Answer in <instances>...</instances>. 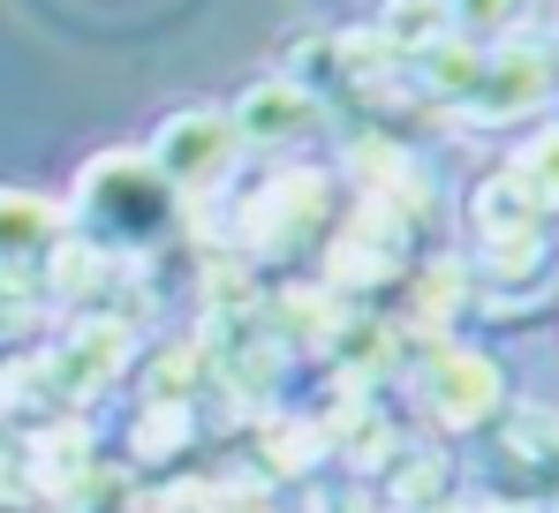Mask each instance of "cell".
<instances>
[{"label":"cell","mask_w":559,"mask_h":513,"mask_svg":"<svg viewBox=\"0 0 559 513\" xmlns=\"http://www.w3.org/2000/svg\"><path fill=\"white\" fill-rule=\"evenodd\" d=\"M61 235H69V212L53 196L0 181V279H31L46 256L61 250Z\"/></svg>","instance_id":"8992f818"},{"label":"cell","mask_w":559,"mask_h":513,"mask_svg":"<svg viewBox=\"0 0 559 513\" xmlns=\"http://www.w3.org/2000/svg\"><path fill=\"white\" fill-rule=\"evenodd\" d=\"M552 53L545 46H530V38H499V46H484L476 53V76L468 91L454 98V114L476 121V129H514V121H537L545 106H552Z\"/></svg>","instance_id":"3957f363"},{"label":"cell","mask_w":559,"mask_h":513,"mask_svg":"<svg viewBox=\"0 0 559 513\" xmlns=\"http://www.w3.org/2000/svg\"><path fill=\"white\" fill-rule=\"evenodd\" d=\"M522 15H530V0H447V31H454L462 46L522 38Z\"/></svg>","instance_id":"30bf717a"},{"label":"cell","mask_w":559,"mask_h":513,"mask_svg":"<svg viewBox=\"0 0 559 513\" xmlns=\"http://www.w3.org/2000/svg\"><path fill=\"white\" fill-rule=\"evenodd\" d=\"M468 219H476V235H484V242L545 235V212L530 204V189H522V181H514L507 167L491 174V181H476V196H468Z\"/></svg>","instance_id":"52a82bcc"},{"label":"cell","mask_w":559,"mask_h":513,"mask_svg":"<svg viewBox=\"0 0 559 513\" xmlns=\"http://www.w3.org/2000/svg\"><path fill=\"white\" fill-rule=\"evenodd\" d=\"M144 159L159 167V181H167L182 204H197V196H212V189L235 181V167H242V136H235L227 106H175V114L152 129Z\"/></svg>","instance_id":"7a4b0ae2"},{"label":"cell","mask_w":559,"mask_h":513,"mask_svg":"<svg viewBox=\"0 0 559 513\" xmlns=\"http://www.w3.org/2000/svg\"><path fill=\"white\" fill-rule=\"evenodd\" d=\"M424 401L447 430H484L499 408H507V370L476 347H439L424 362Z\"/></svg>","instance_id":"277c9868"},{"label":"cell","mask_w":559,"mask_h":513,"mask_svg":"<svg viewBox=\"0 0 559 513\" xmlns=\"http://www.w3.org/2000/svg\"><path fill=\"white\" fill-rule=\"evenodd\" d=\"M61 212H69L76 235H92L98 250H152V242L175 235L182 196L159 181V167L144 152H98V159H84Z\"/></svg>","instance_id":"6da1fadb"},{"label":"cell","mask_w":559,"mask_h":513,"mask_svg":"<svg viewBox=\"0 0 559 513\" xmlns=\"http://www.w3.org/2000/svg\"><path fill=\"white\" fill-rule=\"evenodd\" d=\"M507 174L530 189V204L545 212V219H559V121H545V129H530V144L507 159Z\"/></svg>","instance_id":"9c48e42d"},{"label":"cell","mask_w":559,"mask_h":513,"mask_svg":"<svg viewBox=\"0 0 559 513\" xmlns=\"http://www.w3.org/2000/svg\"><path fill=\"white\" fill-rule=\"evenodd\" d=\"M454 31H447V0H385L378 8V46L385 53H408V61H424L431 46H447Z\"/></svg>","instance_id":"ba28073f"},{"label":"cell","mask_w":559,"mask_h":513,"mask_svg":"<svg viewBox=\"0 0 559 513\" xmlns=\"http://www.w3.org/2000/svg\"><path fill=\"white\" fill-rule=\"evenodd\" d=\"M227 121H235L242 152H287V144H302L318 129V91L302 76H265V84H250L227 106Z\"/></svg>","instance_id":"5b68a950"},{"label":"cell","mask_w":559,"mask_h":513,"mask_svg":"<svg viewBox=\"0 0 559 513\" xmlns=\"http://www.w3.org/2000/svg\"><path fill=\"white\" fill-rule=\"evenodd\" d=\"M552 76H559V53H552Z\"/></svg>","instance_id":"8fae6325"}]
</instances>
